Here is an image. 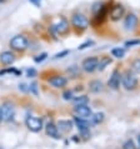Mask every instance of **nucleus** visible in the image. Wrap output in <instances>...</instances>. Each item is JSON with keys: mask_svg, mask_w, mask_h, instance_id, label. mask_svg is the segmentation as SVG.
Returning a JSON list of instances; mask_svg holds the SVG:
<instances>
[{"mask_svg": "<svg viewBox=\"0 0 140 149\" xmlns=\"http://www.w3.org/2000/svg\"><path fill=\"white\" fill-rule=\"evenodd\" d=\"M125 15V8L123 4H113L112 8L109 10V14H108V18L112 20V22H119L123 16Z\"/></svg>", "mask_w": 140, "mask_h": 149, "instance_id": "39448f33", "label": "nucleus"}, {"mask_svg": "<svg viewBox=\"0 0 140 149\" xmlns=\"http://www.w3.org/2000/svg\"><path fill=\"white\" fill-rule=\"evenodd\" d=\"M74 111H75L76 117H80V118H84V119L90 118V117H91V114H93L91 109H90L86 104L75 105V107H74Z\"/></svg>", "mask_w": 140, "mask_h": 149, "instance_id": "9b49d317", "label": "nucleus"}, {"mask_svg": "<svg viewBox=\"0 0 140 149\" xmlns=\"http://www.w3.org/2000/svg\"><path fill=\"white\" fill-rule=\"evenodd\" d=\"M121 84L126 90L137 89V86L139 84L137 73H134L133 70H126V72H124L121 74Z\"/></svg>", "mask_w": 140, "mask_h": 149, "instance_id": "f257e3e1", "label": "nucleus"}, {"mask_svg": "<svg viewBox=\"0 0 140 149\" xmlns=\"http://www.w3.org/2000/svg\"><path fill=\"white\" fill-rule=\"evenodd\" d=\"M103 83L100 81V80H91L89 83V90L91 93H100V92H103Z\"/></svg>", "mask_w": 140, "mask_h": 149, "instance_id": "f3484780", "label": "nucleus"}, {"mask_svg": "<svg viewBox=\"0 0 140 149\" xmlns=\"http://www.w3.org/2000/svg\"><path fill=\"white\" fill-rule=\"evenodd\" d=\"M49 84H51L54 88H64L68 84V79L64 75H54L49 78Z\"/></svg>", "mask_w": 140, "mask_h": 149, "instance_id": "f8f14e48", "label": "nucleus"}, {"mask_svg": "<svg viewBox=\"0 0 140 149\" xmlns=\"http://www.w3.org/2000/svg\"><path fill=\"white\" fill-rule=\"evenodd\" d=\"M71 25L76 31H84L89 28V19L83 13H74L71 15Z\"/></svg>", "mask_w": 140, "mask_h": 149, "instance_id": "7ed1b4c3", "label": "nucleus"}, {"mask_svg": "<svg viewBox=\"0 0 140 149\" xmlns=\"http://www.w3.org/2000/svg\"><path fill=\"white\" fill-rule=\"evenodd\" d=\"M45 132H46V134L49 136H51V138H54V139H59L60 138L59 129H58L56 124H54L53 122H49L46 125H45Z\"/></svg>", "mask_w": 140, "mask_h": 149, "instance_id": "2eb2a0df", "label": "nucleus"}, {"mask_svg": "<svg viewBox=\"0 0 140 149\" xmlns=\"http://www.w3.org/2000/svg\"><path fill=\"white\" fill-rule=\"evenodd\" d=\"M138 143H139V147H140V134L138 135Z\"/></svg>", "mask_w": 140, "mask_h": 149, "instance_id": "c9c22d12", "label": "nucleus"}, {"mask_svg": "<svg viewBox=\"0 0 140 149\" xmlns=\"http://www.w3.org/2000/svg\"><path fill=\"white\" fill-rule=\"evenodd\" d=\"M8 1V0H0V4H5Z\"/></svg>", "mask_w": 140, "mask_h": 149, "instance_id": "f704fd0d", "label": "nucleus"}, {"mask_svg": "<svg viewBox=\"0 0 140 149\" xmlns=\"http://www.w3.org/2000/svg\"><path fill=\"white\" fill-rule=\"evenodd\" d=\"M138 22H139V19L134 13L126 14L125 19H124V28L126 30H130V31L134 30V29L138 26Z\"/></svg>", "mask_w": 140, "mask_h": 149, "instance_id": "9d476101", "label": "nucleus"}, {"mask_svg": "<svg viewBox=\"0 0 140 149\" xmlns=\"http://www.w3.org/2000/svg\"><path fill=\"white\" fill-rule=\"evenodd\" d=\"M63 97H64L65 100H71V99H73V92H70V90H67V92H64Z\"/></svg>", "mask_w": 140, "mask_h": 149, "instance_id": "c756f323", "label": "nucleus"}, {"mask_svg": "<svg viewBox=\"0 0 140 149\" xmlns=\"http://www.w3.org/2000/svg\"><path fill=\"white\" fill-rule=\"evenodd\" d=\"M112 58L110 56H106V55H104V56H101V58H99V63H98V70H100V72H103L108 65H110L112 64Z\"/></svg>", "mask_w": 140, "mask_h": 149, "instance_id": "a211bd4d", "label": "nucleus"}, {"mask_svg": "<svg viewBox=\"0 0 140 149\" xmlns=\"http://www.w3.org/2000/svg\"><path fill=\"white\" fill-rule=\"evenodd\" d=\"M14 113H15V109H14L13 103L5 102L1 105V117L4 122H10L14 117Z\"/></svg>", "mask_w": 140, "mask_h": 149, "instance_id": "6e6552de", "label": "nucleus"}, {"mask_svg": "<svg viewBox=\"0 0 140 149\" xmlns=\"http://www.w3.org/2000/svg\"><path fill=\"white\" fill-rule=\"evenodd\" d=\"M50 30L54 35H67L70 31V24L67 18L60 16L55 23H53L50 25Z\"/></svg>", "mask_w": 140, "mask_h": 149, "instance_id": "f03ea898", "label": "nucleus"}, {"mask_svg": "<svg viewBox=\"0 0 140 149\" xmlns=\"http://www.w3.org/2000/svg\"><path fill=\"white\" fill-rule=\"evenodd\" d=\"M140 44V39H135V40H129L125 43V47H134V45H139Z\"/></svg>", "mask_w": 140, "mask_h": 149, "instance_id": "cd10ccee", "label": "nucleus"}, {"mask_svg": "<svg viewBox=\"0 0 140 149\" xmlns=\"http://www.w3.org/2000/svg\"><path fill=\"white\" fill-rule=\"evenodd\" d=\"M98 63H99L98 56H89V58H86V59L83 60V63H81V69L86 73H93L94 70L98 69Z\"/></svg>", "mask_w": 140, "mask_h": 149, "instance_id": "423d86ee", "label": "nucleus"}, {"mask_svg": "<svg viewBox=\"0 0 140 149\" xmlns=\"http://www.w3.org/2000/svg\"><path fill=\"white\" fill-rule=\"evenodd\" d=\"M120 83H121V73L118 69H115L112 73V77H110V79L108 81V86L113 90H116L120 86Z\"/></svg>", "mask_w": 140, "mask_h": 149, "instance_id": "1a4fd4ad", "label": "nucleus"}, {"mask_svg": "<svg viewBox=\"0 0 140 149\" xmlns=\"http://www.w3.org/2000/svg\"><path fill=\"white\" fill-rule=\"evenodd\" d=\"M112 55L118 58V59H121V58L125 56V49L123 48H114L112 50Z\"/></svg>", "mask_w": 140, "mask_h": 149, "instance_id": "412c9836", "label": "nucleus"}, {"mask_svg": "<svg viewBox=\"0 0 140 149\" xmlns=\"http://www.w3.org/2000/svg\"><path fill=\"white\" fill-rule=\"evenodd\" d=\"M74 123H75V125H76L78 129H79V132L88 130L89 127H90L89 122L86 120V119H84V118H80V117H75V118H74Z\"/></svg>", "mask_w": 140, "mask_h": 149, "instance_id": "dca6fc26", "label": "nucleus"}, {"mask_svg": "<svg viewBox=\"0 0 140 149\" xmlns=\"http://www.w3.org/2000/svg\"><path fill=\"white\" fill-rule=\"evenodd\" d=\"M9 45L11 48V50L18 52V53H23L29 48V40L25 35L19 34V35H15L14 38L10 40Z\"/></svg>", "mask_w": 140, "mask_h": 149, "instance_id": "20e7f679", "label": "nucleus"}, {"mask_svg": "<svg viewBox=\"0 0 140 149\" xmlns=\"http://www.w3.org/2000/svg\"><path fill=\"white\" fill-rule=\"evenodd\" d=\"M6 73H14V74H16V75L21 74V72H19V70L11 68V69H4V70H1V72H0V75H3V74H6Z\"/></svg>", "mask_w": 140, "mask_h": 149, "instance_id": "a878e982", "label": "nucleus"}, {"mask_svg": "<svg viewBox=\"0 0 140 149\" xmlns=\"http://www.w3.org/2000/svg\"><path fill=\"white\" fill-rule=\"evenodd\" d=\"M73 124H74V122L69 120V119H61V120L56 123V127L61 133H69V132L73 129Z\"/></svg>", "mask_w": 140, "mask_h": 149, "instance_id": "4468645a", "label": "nucleus"}, {"mask_svg": "<svg viewBox=\"0 0 140 149\" xmlns=\"http://www.w3.org/2000/svg\"><path fill=\"white\" fill-rule=\"evenodd\" d=\"M25 124H26L28 129L34 132V133H38V132L43 129V120L36 117H28L25 120Z\"/></svg>", "mask_w": 140, "mask_h": 149, "instance_id": "0eeeda50", "label": "nucleus"}, {"mask_svg": "<svg viewBox=\"0 0 140 149\" xmlns=\"http://www.w3.org/2000/svg\"><path fill=\"white\" fill-rule=\"evenodd\" d=\"M131 70L134 73H138L140 74V58H137L131 61Z\"/></svg>", "mask_w": 140, "mask_h": 149, "instance_id": "4be33fe9", "label": "nucleus"}, {"mask_svg": "<svg viewBox=\"0 0 140 149\" xmlns=\"http://www.w3.org/2000/svg\"><path fill=\"white\" fill-rule=\"evenodd\" d=\"M68 54H69V50H64L61 53H58V54L54 56V59H60V58H64L65 55H68Z\"/></svg>", "mask_w": 140, "mask_h": 149, "instance_id": "2f4dec72", "label": "nucleus"}, {"mask_svg": "<svg viewBox=\"0 0 140 149\" xmlns=\"http://www.w3.org/2000/svg\"><path fill=\"white\" fill-rule=\"evenodd\" d=\"M91 124H100V123H103L104 122V113H94V114H91Z\"/></svg>", "mask_w": 140, "mask_h": 149, "instance_id": "aec40b11", "label": "nucleus"}, {"mask_svg": "<svg viewBox=\"0 0 140 149\" xmlns=\"http://www.w3.org/2000/svg\"><path fill=\"white\" fill-rule=\"evenodd\" d=\"M94 44V41H91V40H89V41H85L84 44H81V45H79V50H84V49H86L88 47H90V45H93Z\"/></svg>", "mask_w": 140, "mask_h": 149, "instance_id": "c85d7f7f", "label": "nucleus"}, {"mask_svg": "<svg viewBox=\"0 0 140 149\" xmlns=\"http://www.w3.org/2000/svg\"><path fill=\"white\" fill-rule=\"evenodd\" d=\"M29 1H30L31 4H34L35 6H40V5H42V1H43V0H29Z\"/></svg>", "mask_w": 140, "mask_h": 149, "instance_id": "473e14b6", "label": "nucleus"}, {"mask_svg": "<svg viewBox=\"0 0 140 149\" xmlns=\"http://www.w3.org/2000/svg\"><path fill=\"white\" fill-rule=\"evenodd\" d=\"M74 105H81V104H88L89 103V98L86 95H79V97H75L71 99Z\"/></svg>", "mask_w": 140, "mask_h": 149, "instance_id": "6ab92c4d", "label": "nucleus"}, {"mask_svg": "<svg viewBox=\"0 0 140 149\" xmlns=\"http://www.w3.org/2000/svg\"><path fill=\"white\" fill-rule=\"evenodd\" d=\"M3 120V117H1V107H0V122Z\"/></svg>", "mask_w": 140, "mask_h": 149, "instance_id": "72a5a7b5", "label": "nucleus"}, {"mask_svg": "<svg viewBox=\"0 0 140 149\" xmlns=\"http://www.w3.org/2000/svg\"><path fill=\"white\" fill-rule=\"evenodd\" d=\"M123 149H137V147H135L134 142L131 139L126 140V142L124 143V146H123Z\"/></svg>", "mask_w": 140, "mask_h": 149, "instance_id": "b1692460", "label": "nucleus"}, {"mask_svg": "<svg viewBox=\"0 0 140 149\" xmlns=\"http://www.w3.org/2000/svg\"><path fill=\"white\" fill-rule=\"evenodd\" d=\"M29 90L33 92L35 95H38V84H36V83H31V84L29 85Z\"/></svg>", "mask_w": 140, "mask_h": 149, "instance_id": "bb28decb", "label": "nucleus"}, {"mask_svg": "<svg viewBox=\"0 0 140 149\" xmlns=\"http://www.w3.org/2000/svg\"><path fill=\"white\" fill-rule=\"evenodd\" d=\"M68 73L70 74V77L78 78V75H79V68H78L76 65H73V67H70V68L68 69Z\"/></svg>", "mask_w": 140, "mask_h": 149, "instance_id": "5701e85b", "label": "nucleus"}, {"mask_svg": "<svg viewBox=\"0 0 140 149\" xmlns=\"http://www.w3.org/2000/svg\"><path fill=\"white\" fill-rule=\"evenodd\" d=\"M46 58H48L46 53H42V54H39L38 56L34 58V61H35V63H42V61H44Z\"/></svg>", "mask_w": 140, "mask_h": 149, "instance_id": "393cba45", "label": "nucleus"}, {"mask_svg": "<svg viewBox=\"0 0 140 149\" xmlns=\"http://www.w3.org/2000/svg\"><path fill=\"white\" fill-rule=\"evenodd\" d=\"M26 74H28V77L29 78H34V77H36V74H38V73H36V70L35 69H28L26 70Z\"/></svg>", "mask_w": 140, "mask_h": 149, "instance_id": "7c9ffc66", "label": "nucleus"}, {"mask_svg": "<svg viewBox=\"0 0 140 149\" xmlns=\"http://www.w3.org/2000/svg\"><path fill=\"white\" fill-rule=\"evenodd\" d=\"M15 60H16V56L13 52L5 50V52L0 53V63L3 65H10V64H13Z\"/></svg>", "mask_w": 140, "mask_h": 149, "instance_id": "ddd939ff", "label": "nucleus"}]
</instances>
